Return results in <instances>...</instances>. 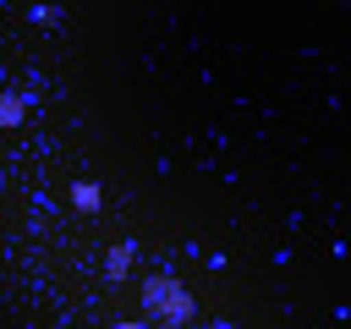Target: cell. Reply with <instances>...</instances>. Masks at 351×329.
I'll use <instances>...</instances> for the list:
<instances>
[{
    "label": "cell",
    "mask_w": 351,
    "mask_h": 329,
    "mask_svg": "<svg viewBox=\"0 0 351 329\" xmlns=\"http://www.w3.org/2000/svg\"><path fill=\"white\" fill-rule=\"evenodd\" d=\"M27 115V104H22V93H0V126H16Z\"/></svg>",
    "instance_id": "cell-1"
},
{
    "label": "cell",
    "mask_w": 351,
    "mask_h": 329,
    "mask_svg": "<svg viewBox=\"0 0 351 329\" xmlns=\"http://www.w3.org/2000/svg\"><path fill=\"white\" fill-rule=\"evenodd\" d=\"M71 203H77V208H99V186H93V181H77V186H71Z\"/></svg>",
    "instance_id": "cell-2"
},
{
    "label": "cell",
    "mask_w": 351,
    "mask_h": 329,
    "mask_svg": "<svg viewBox=\"0 0 351 329\" xmlns=\"http://www.w3.org/2000/svg\"><path fill=\"white\" fill-rule=\"evenodd\" d=\"M121 329H137V324H121Z\"/></svg>",
    "instance_id": "cell-3"
}]
</instances>
